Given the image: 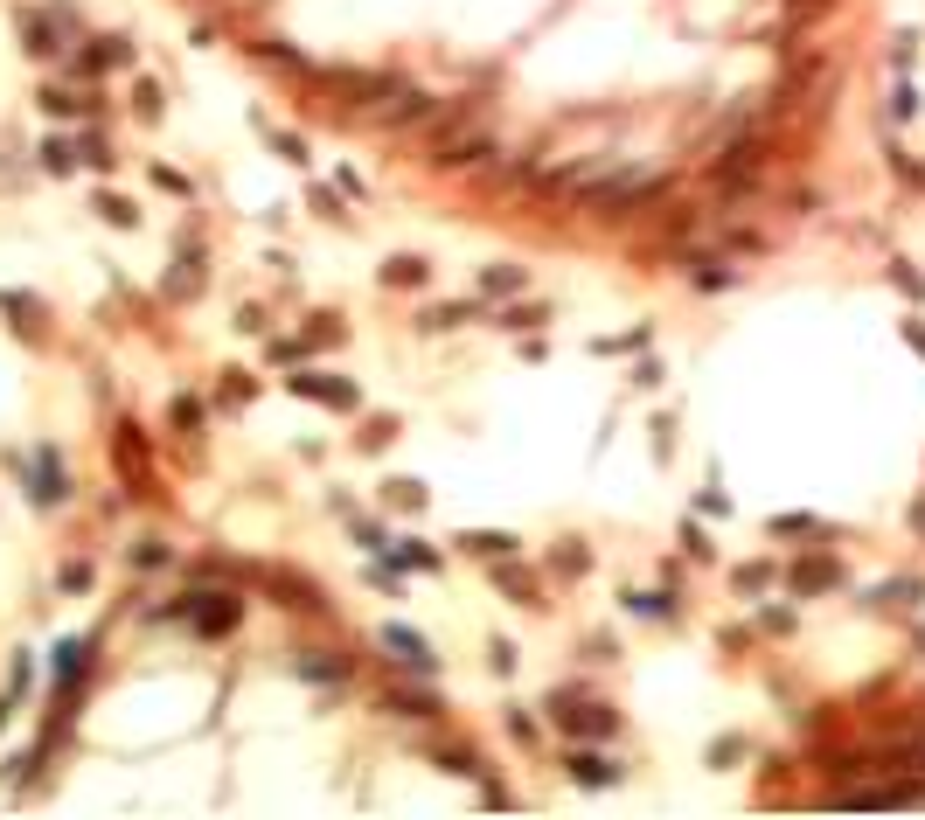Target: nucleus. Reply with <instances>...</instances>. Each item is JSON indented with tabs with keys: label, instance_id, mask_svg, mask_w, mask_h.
<instances>
[{
	"label": "nucleus",
	"instance_id": "15",
	"mask_svg": "<svg viewBox=\"0 0 925 820\" xmlns=\"http://www.w3.org/2000/svg\"><path fill=\"white\" fill-rule=\"evenodd\" d=\"M821 584H835V570H828V563H807V570H793V591H821Z\"/></svg>",
	"mask_w": 925,
	"mask_h": 820
},
{
	"label": "nucleus",
	"instance_id": "12",
	"mask_svg": "<svg viewBox=\"0 0 925 820\" xmlns=\"http://www.w3.org/2000/svg\"><path fill=\"white\" fill-rule=\"evenodd\" d=\"M383 285H425V258H390L383 265Z\"/></svg>",
	"mask_w": 925,
	"mask_h": 820
},
{
	"label": "nucleus",
	"instance_id": "6",
	"mask_svg": "<svg viewBox=\"0 0 925 820\" xmlns=\"http://www.w3.org/2000/svg\"><path fill=\"white\" fill-rule=\"evenodd\" d=\"M84 668H91V640H63L56 647V688L70 695V688L84 682Z\"/></svg>",
	"mask_w": 925,
	"mask_h": 820
},
{
	"label": "nucleus",
	"instance_id": "2",
	"mask_svg": "<svg viewBox=\"0 0 925 820\" xmlns=\"http://www.w3.org/2000/svg\"><path fill=\"white\" fill-rule=\"evenodd\" d=\"M21 466H28V501H35V508H63V501H70V473H63V459H56V445L28 452Z\"/></svg>",
	"mask_w": 925,
	"mask_h": 820
},
{
	"label": "nucleus",
	"instance_id": "4",
	"mask_svg": "<svg viewBox=\"0 0 925 820\" xmlns=\"http://www.w3.org/2000/svg\"><path fill=\"white\" fill-rule=\"evenodd\" d=\"M550 709H557V723H571V730H592V737H606V730H613V709H599V702H585V709H578L571 695H557Z\"/></svg>",
	"mask_w": 925,
	"mask_h": 820
},
{
	"label": "nucleus",
	"instance_id": "8",
	"mask_svg": "<svg viewBox=\"0 0 925 820\" xmlns=\"http://www.w3.org/2000/svg\"><path fill=\"white\" fill-rule=\"evenodd\" d=\"M571 779H585V786H613V758H599V751H571Z\"/></svg>",
	"mask_w": 925,
	"mask_h": 820
},
{
	"label": "nucleus",
	"instance_id": "17",
	"mask_svg": "<svg viewBox=\"0 0 925 820\" xmlns=\"http://www.w3.org/2000/svg\"><path fill=\"white\" fill-rule=\"evenodd\" d=\"M480 285H487V292H515V285H522V272H515V265H494Z\"/></svg>",
	"mask_w": 925,
	"mask_h": 820
},
{
	"label": "nucleus",
	"instance_id": "11",
	"mask_svg": "<svg viewBox=\"0 0 925 820\" xmlns=\"http://www.w3.org/2000/svg\"><path fill=\"white\" fill-rule=\"evenodd\" d=\"M21 28H28V49H35V56H56V49H63V42H56V21H49V14H28Z\"/></svg>",
	"mask_w": 925,
	"mask_h": 820
},
{
	"label": "nucleus",
	"instance_id": "13",
	"mask_svg": "<svg viewBox=\"0 0 925 820\" xmlns=\"http://www.w3.org/2000/svg\"><path fill=\"white\" fill-rule=\"evenodd\" d=\"M98 216H105V223H119V230H133V223H140V209H133L126 195H98Z\"/></svg>",
	"mask_w": 925,
	"mask_h": 820
},
{
	"label": "nucleus",
	"instance_id": "20",
	"mask_svg": "<svg viewBox=\"0 0 925 820\" xmlns=\"http://www.w3.org/2000/svg\"><path fill=\"white\" fill-rule=\"evenodd\" d=\"M905 334H912V348H919V355H925V327H905Z\"/></svg>",
	"mask_w": 925,
	"mask_h": 820
},
{
	"label": "nucleus",
	"instance_id": "18",
	"mask_svg": "<svg viewBox=\"0 0 925 820\" xmlns=\"http://www.w3.org/2000/svg\"><path fill=\"white\" fill-rule=\"evenodd\" d=\"M390 501H397V508H425V487H418V480H397Z\"/></svg>",
	"mask_w": 925,
	"mask_h": 820
},
{
	"label": "nucleus",
	"instance_id": "14",
	"mask_svg": "<svg viewBox=\"0 0 925 820\" xmlns=\"http://www.w3.org/2000/svg\"><path fill=\"white\" fill-rule=\"evenodd\" d=\"M460 543L473 549V556H508V549H515V536H494V529H480V536H460Z\"/></svg>",
	"mask_w": 925,
	"mask_h": 820
},
{
	"label": "nucleus",
	"instance_id": "19",
	"mask_svg": "<svg viewBox=\"0 0 925 820\" xmlns=\"http://www.w3.org/2000/svg\"><path fill=\"white\" fill-rule=\"evenodd\" d=\"M133 563H140V570H160V563H167V549H160V543H140V549H133Z\"/></svg>",
	"mask_w": 925,
	"mask_h": 820
},
{
	"label": "nucleus",
	"instance_id": "3",
	"mask_svg": "<svg viewBox=\"0 0 925 820\" xmlns=\"http://www.w3.org/2000/svg\"><path fill=\"white\" fill-rule=\"evenodd\" d=\"M383 647H390V661H404L411 675H432V647H425V633H411V626H383Z\"/></svg>",
	"mask_w": 925,
	"mask_h": 820
},
{
	"label": "nucleus",
	"instance_id": "5",
	"mask_svg": "<svg viewBox=\"0 0 925 820\" xmlns=\"http://www.w3.org/2000/svg\"><path fill=\"white\" fill-rule=\"evenodd\" d=\"M293 390L300 397H313V404H334V410H355V383H327V376H293Z\"/></svg>",
	"mask_w": 925,
	"mask_h": 820
},
{
	"label": "nucleus",
	"instance_id": "10",
	"mask_svg": "<svg viewBox=\"0 0 925 820\" xmlns=\"http://www.w3.org/2000/svg\"><path fill=\"white\" fill-rule=\"evenodd\" d=\"M42 167H49V174H70V167H77V139L49 133V139H42Z\"/></svg>",
	"mask_w": 925,
	"mask_h": 820
},
{
	"label": "nucleus",
	"instance_id": "9",
	"mask_svg": "<svg viewBox=\"0 0 925 820\" xmlns=\"http://www.w3.org/2000/svg\"><path fill=\"white\" fill-rule=\"evenodd\" d=\"M42 112H49V119H84V112H91V98H84V91H56V84H49V91H42Z\"/></svg>",
	"mask_w": 925,
	"mask_h": 820
},
{
	"label": "nucleus",
	"instance_id": "1",
	"mask_svg": "<svg viewBox=\"0 0 925 820\" xmlns=\"http://www.w3.org/2000/svg\"><path fill=\"white\" fill-rule=\"evenodd\" d=\"M237 612H244V605H237L230 591H188V598L174 605V619H188V626H195L202 640H216V633H230V626H237Z\"/></svg>",
	"mask_w": 925,
	"mask_h": 820
},
{
	"label": "nucleus",
	"instance_id": "7",
	"mask_svg": "<svg viewBox=\"0 0 925 820\" xmlns=\"http://www.w3.org/2000/svg\"><path fill=\"white\" fill-rule=\"evenodd\" d=\"M112 63H133V42H126V35H112V42L84 49V56L70 63V70H84V77H91V70H112Z\"/></svg>",
	"mask_w": 925,
	"mask_h": 820
},
{
	"label": "nucleus",
	"instance_id": "16",
	"mask_svg": "<svg viewBox=\"0 0 925 820\" xmlns=\"http://www.w3.org/2000/svg\"><path fill=\"white\" fill-rule=\"evenodd\" d=\"M272 146H279V160H293V167L307 160V139H300V133H272Z\"/></svg>",
	"mask_w": 925,
	"mask_h": 820
}]
</instances>
